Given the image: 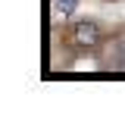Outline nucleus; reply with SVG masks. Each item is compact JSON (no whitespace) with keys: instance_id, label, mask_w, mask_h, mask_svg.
<instances>
[{"instance_id":"nucleus-3","label":"nucleus","mask_w":125,"mask_h":122,"mask_svg":"<svg viewBox=\"0 0 125 122\" xmlns=\"http://www.w3.org/2000/svg\"><path fill=\"white\" fill-rule=\"evenodd\" d=\"M75 6H78V0H53V10L60 16H69V13H75Z\"/></svg>"},{"instance_id":"nucleus-2","label":"nucleus","mask_w":125,"mask_h":122,"mask_svg":"<svg viewBox=\"0 0 125 122\" xmlns=\"http://www.w3.org/2000/svg\"><path fill=\"white\" fill-rule=\"evenodd\" d=\"M106 63L113 66V69H125V41H116V44H113Z\"/></svg>"},{"instance_id":"nucleus-1","label":"nucleus","mask_w":125,"mask_h":122,"mask_svg":"<svg viewBox=\"0 0 125 122\" xmlns=\"http://www.w3.org/2000/svg\"><path fill=\"white\" fill-rule=\"evenodd\" d=\"M100 25L97 22H78L75 28H72V41H75L78 47H97L100 44Z\"/></svg>"}]
</instances>
